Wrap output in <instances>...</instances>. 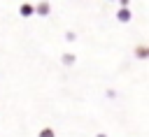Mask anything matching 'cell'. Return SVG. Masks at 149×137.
Instances as JSON below:
<instances>
[{
	"label": "cell",
	"mask_w": 149,
	"mask_h": 137,
	"mask_svg": "<svg viewBox=\"0 0 149 137\" xmlns=\"http://www.w3.org/2000/svg\"><path fill=\"white\" fill-rule=\"evenodd\" d=\"M37 137H56V130H54L51 125H44V128L37 132Z\"/></svg>",
	"instance_id": "cell-1"
},
{
	"label": "cell",
	"mask_w": 149,
	"mask_h": 137,
	"mask_svg": "<svg viewBox=\"0 0 149 137\" xmlns=\"http://www.w3.org/2000/svg\"><path fill=\"white\" fill-rule=\"evenodd\" d=\"M149 56V49L147 46H137V58H147Z\"/></svg>",
	"instance_id": "cell-2"
},
{
	"label": "cell",
	"mask_w": 149,
	"mask_h": 137,
	"mask_svg": "<svg viewBox=\"0 0 149 137\" xmlns=\"http://www.w3.org/2000/svg\"><path fill=\"white\" fill-rule=\"evenodd\" d=\"M21 14H23V16H30V14H33V7H30V5H21Z\"/></svg>",
	"instance_id": "cell-3"
},
{
	"label": "cell",
	"mask_w": 149,
	"mask_h": 137,
	"mask_svg": "<svg viewBox=\"0 0 149 137\" xmlns=\"http://www.w3.org/2000/svg\"><path fill=\"white\" fill-rule=\"evenodd\" d=\"M128 19H130V12L128 9H121L119 12V21H128Z\"/></svg>",
	"instance_id": "cell-4"
},
{
	"label": "cell",
	"mask_w": 149,
	"mask_h": 137,
	"mask_svg": "<svg viewBox=\"0 0 149 137\" xmlns=\"http://www.w3.org/2000/svg\"><path fill=\"white\" fill-rule=\"evenodd\" d=\"M37 12H40V14H42V16H44V14H47V12H49V5H47V2H42V5H40V7H37Z\"/></svg>",
	"instance_id": "cell-5"
},
{
	"label": "cell",
	"mask_w": 149,
	"mask_h": 137,
	"mask_svg": "<svg viewBox=\"0 0 149 137\" xmlns=\"http://www.w3.org/2000/svg\"><path fill=\"white\" fill-rule=\"evenodd\" d=\"M63 63H65V65H72V63H74V56H70V53L63 56Z\"/></svg>",
	"instance_id": "cell-6"
},
{
	"label": "cell",
	"mask_w": 149,
	"mask_h": 137,
	"mask_svg": "<svg viewBox=\"0 0 149 137\" xmlns=\"http://www.w3.org/2000/svg\"><path fill=\"white\" fill-rule=\"evenodd\" d=\"M95 137H107V135H105V132H98V135H95Z\"/></svg>",
	"instance_id": "cell-7"
}]
</instances>
